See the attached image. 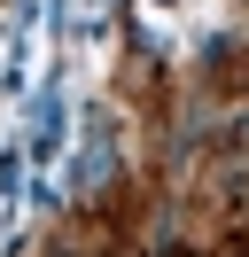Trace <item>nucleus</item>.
Returning <instances> with one entry per match:
<instances>
[{"label": "nucleus", "instance_id": "f257e3e1", "mask_svg": "<svg viewBox=\"0 0 249 257\" xmlns=\"http://www.w3.org/2000/svg\"><path fill=\"white\" fill-rule=\"evenodd\" d=\"M109 164H117V117L109 109H86V141H78V164H70V187L93 195L109 179Z\"/></svg>", "mask_w": 249, "mask_h": 257}, {"label": "nucleus", "instance_id": "7ed1b4c3", "mask_svg": "<svg viewBox=\"0 0 249 257\" xmlns=\"http://www.w3.org/2000/svg\"><path fill=\"white\" fill-rule=\"evenodd\" d=\"M31 32H39V8L24 0V8L8 16V47H0V63H8L0 78H8V86H24V63H31Z\"/></svg>", "mask_w": 249, "mask_h": 257}, {"label": "nucleus", "instance_id": "20e7f679", "mask_svg": "<svg viewBox=\"0 0 249 257\" xmlns=\"http://www.w3.org/2000/svg\"><path fill=\"white\" fill-rule=\"evenodd\" d=\"M148 8H171V0H148Z\"/></svg>", "mask_w": 249, "mask_h": 257}, {"label": "nucleus", "instance_id": "f03ea898", "mask_svg": "<svg viewBox=\"0 0 249 257\" xmlns=\"http://www.w3.org/2000/svg\"><path fill=\"white\" fill-rule=\"evenodd\" d=\"M62 125H70V117H62V101L47 94V101H39V125H31V172H39V179L55 172V156H62V141H70V133H62Z\"/></svg>", "mask_w": 249, "mask_h": 257}]
</instances>
